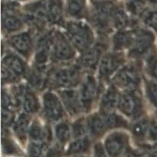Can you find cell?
I'll return each mask as SVG.
<instances>
[{
	"instance_id": "obj_1",
	"label": "cell",
	"mask_w": 157,
	"mask_h": 157,
	"mask_svg": "<svg viewBox=\"0 0 157 157\" xmlns=\"http://www.w3.org/2000/svg\"><path fill=\"white\" fill-rule=\"evenodd\" d=\"M66 32L72 45L81 52L90 48L93 43V32L89 26L84 23H68L66 26Z\"/></svg>"
},
{
	"instance_id": "obj_2",
	"label": "cell",
	"mask_w": 157,
	"mask_h": 157,
	"mask_svg": "<svg viewBox=\"0 0 157 157\" xmlns=\"http://www.w3.org/2000/svg\"><path fill=\"white\" fill-rule=\"evenodd\" d=\"M81 72L78 67H64L51 71L48 75V85L53 87H71L79 83Z\"/></svg>"
},
{
	"instance_id": "obj_3",
	"label": "cell",
	"mask_w": 157,
	"mask_h": 157,
	"mask_svg": "<svg viewBox=\"0 0 157 157\" xmlns=\"http://www.w3.org/2000/svg\"><path fill=\"white\" fill-rule=\"evenodd\" d=\"M113 82L117 87L125 91H136L140 82V77L136 66L130 64L123 67L114 77Z\"/></svg>"
},
{
	"instance_id": "obj_4",
	"label": "cell",
	"mask_w": 157,
	"mask_h": 157,
	"mask_svg": "<svg viewBox=\"0 0 157 157\" xmlns=\"http://www.w3.org/2000/svg\"><path fill=\"white\" fill-rule=\"evenodd\" d=\"M117 107L126 116L135 119L143 112L142 101L136 91H125L120 95Z\"/></svg>"
},
{
	"instance_id": "obj_5",
	"label": "cell",
	"mask_w": 157,
	"mask_h": 157,
	"mask_svg": "<svg viewBox=\"0 0 157 157\" xmlns=\"http://www.w3.org/2000/svg\"><path fill=\"white\" fill-rule=\"evenodd\" d=\"M154 41V35L147 30H139L135 32L134 39L130 47L129 55L134 58H140L147 55L151 48Z\"/></svg>"
},
{
	"instance_id": "obj_6",
	"label": "cell",
	"mask_w": 157,
	"mask_h": 157,
	"mask_svg": "<svg viewBox=\"0 0 157 157\" xmlns=\"http://www.w3.org/2000/svg\"><path fill=\"white\" fill-rule=\"evenodd\" d=\"M75 50L65 36L60 32L54 33L52 49V58L54 61H67L75 57Z\"/></svg>"
},
{
	"instance_id": "obj_7",
	"label": "cell",
	"mask_w": 157,
	"mask_h": 157,
	"mask_svg": "<svg viewBox=\"0 0 157 157\" xmlns=\"http://www.w3.org/2000/svg\"><path fill=\"white\" fill-rule=\"evenodd\" d=\"M98 94V86L96 80L92 76L88 75L82 83L80 90V98L83 110L88 111L90 110Z\"/></svg>"
},
{
	"instance_id": "obj_8",
	"label": "cell",
	"mask_w": 157,
	"mask_h": 157,
	"mask_svg": "<svg viewBox=\"0 0 157 157\" xmlns=\"http://www.w3.org/2000/svg\"><path fill=\"white\" fill-rule=\"evenodd\" d=\"M124 61V57L121 54L110 53L105 55L99 64V78L103 80L109 79Z\"/></svg>"
},
{
	"instance_id": "obj_9",
	"label": "cell",
	"mask_w": 157,
	"mask_h": 157,
	"mask_svg": "<svg viewBox=\"0 0 157 157\" xmlns=\"http://www.w3.org/2000/svg\"><path fill=\"white\" fill-rule=\"evenodd\" d=\"M44 111L48 119L51 121H58L64 117V109L58 98L51 92H47L43 97Z\"/></svg>"
},
{
	"instance_id": "obj_10",
	"label": "cell",
	"mask_w": 157,
	"mask_h": 157,
	"mask_svg": "<svg viewBox=\"0 0 157 157\" xmlns=\"http://www.w3.org/2000/svg\"><path fill=\"white\" fill-rule=\"evenodd\" d=\"M15 99L18 104H21L26 113H36L39 110V102L35 94L28 87H20L16 90Z\"/></svg>"
},
{
	"instance_id": "obj_11",
	"label": "cell",
	"mask_w": 157,
	"mask_h": 157,
	"mask_svg": "<svg viewBox=\"0 0 157 157\" xmlns=\"http://www.w3.org/2000/svg\"><path fill=\"white\" fill-rule=\"evenodd\" d=\"M54 41V34L45 33L38 39L37 43V52L35 63L37 66L44 67L49 58Z\"/></svg>"
},
{
	"instance_id": "obj_12",
	"label": "cell",
	"mask_w": 157,
	"mask_h": 157,
	"mask_svg": "<svg viewBox=\"0 0 157 157\" xmlns=\"http://www.w3.org/2000/svg\"><path fill=\"white\" fill-rule=\"evenodd\" d=\"M60 96L63 104L70 115L75 116L79 114L83 110L80 94H78L76 90L71 89L64 90L60 92Z\"/></svg>"
},
{
	"instance_id": "obj_13",
	"label": "cell",
	"mask_w": 157,
	"mask_h": 157,
	"mask_svg": "<svg viewBox=\"0 0 157 157\" xmlns=\"http://www.w3.org/2000/svg\"><path fill=\"white\" fill-rule=\"evenodd\" d=\"M127 141V136L122 133H113L107 138L105 148L110 157H118L124 151Z\"/></svg>"
},
{
	"instance_id": "obj_14",
	"label": "cell",
	"mask_w": 157,
	"mask_h": 157,
	"mask_svg": "<svg viewBox=\"0 0 157 157\" xmlns=\"http://www.w3.org/2000/svg\"><path fill=\"white\" fill-rule=\"evenodd\" d=\"M10 45L23 56H29L32 50V38L28 32L13 35L9 40Z\"/></svg>"
},
{
	"instance_id": "obj_15",
	"label": "cell",
	"mask_w": 157,
	"mask_h": 157,
	"mask_svg": "<svg viewBox=\"0 0 157 157\" xmlns=\"http://www.w3.org/2000/svg\"><path fill=\"white\" fill-rule=\"evenodd\" d=\"M2 67L5 68L18 78L23 76L25 74L26 71L24 61L16 55L10 52L6 55L5 58H3Z\"/></svg>"
},
{
	"instance_id": "obj_16",
	"label": "cell",
	"mask_w": 157,
	"mask_h": 157,
	"mask_svg": "<svg viewBox=\"0 0 157 157\" xmlns=\"http://www.w3.org/2000/svg\"><path fill=\"white\" fill-rule=\"evenodd\" d=\"M103 52V47L101 44L90 47L83 52L80 58L81 66L87 69H94L98 65Z\"/></svg>"
},
{
	"instance_id": "obj_17",
	"label": "cell",
	"mask_w": 157,
	"mask_h": 157,
	"mask_svg": "<svg viewBox=\"0 0 157 157\" xmlns=\"http://www.w3.org/2000/svg\"><path fill=\"white\" fill-rule=\"evenodd\" d=\"M87 131L90 132L91 136L94 137H98L104 134L107 130H108L107 122L104 113L91 115L87 120Z\"/></svg>"
},
{
	"instance_id": "obj_18",
	"label": "cell",
	"mask_w": 157,
	"mask_h": 157,
	"mask_svg": "<svg viewBox=\"0 0 157 157\" xmlns=\"http://www.w3.org/2000/svg\"><path fill=\"white\" fill-rule=\"evenodd\" d=\"M120 94L113 87H110L103 96L101 102V113H111L115 107H117Z\"/></svg>"
},
{
	"instance_id": "obj_19",
	"label": "cell",
	"mask_w": 157,
	"mask_h": 157,
	"mask_svg": "<svg viewBox=\"0 0 157 157\" xmlns=\"http://www.w3.org/2000/svg\"><path fill=\"white\" fill-rule=\"evenodd\" d=\"M29 134L32 141L45 143L51 137V132L49 128L43 126L38 121L32 123L29 127Z\"/></svg>"
},
{
	"instance_id": "obj_20",
	"label": "cell",
	"mask_w": 157,
	"mask_h": 157,
	"mask_svg": "<svg viewBox=\"0 0 157 157\" xmlns=\"http://www.w3.org/2000/svg\"><path fill=\"white\" fill-rule=\"evenodd\" d=\"M134 39V33L127 31H121L113 36V45L115 50L127 48L132 46Z\"/></svg>"
},
{
	"instance_id": "obj_21",
	"label": "cell",
	"mask_w": 157,
	"mask_h": 157,
	"mask_svg": "<svg viewBox=\"0 0 157 157\" xmlns=\"http://www.w3.org/2000/svg\"><path fill=\"white\" fill-rule=\"evenodd\" d=\"M44 67L37 66L29 75L30 84L35 88H42L48 82V75L44 73Z\"/></svg>"
},
{
	"instance_id": "obj_22",
	"label": "cell",
	"mask_w": 157,
	"mask_h": 157,
	"mask_svg": "<svg viewBox=\"0 0 157 157\" xmlns=\"http://www.w3.org/2000/svg\"><path fill=\"white\" fill-rule=\"evenodd\" d=\"M30 118L25 113H22L18 117L14 125V130L20 139L25 138L26 133L29 132V126Z\"/></svg>"
},
{
	"instance_id": "obj_23",
	"label": "cell",
	"mask_w": 157,
	"mask_h": 157,
	"mask_svg": "<svg viewBox=\"0 0 157 157\" xmlns=\"http://www.w3.org/2000/svg\"><path fill=\"white\" fill-rule=\"evenodd\" d=\"M22 27L21 20L14 15H6L2 18V28L6 32H16Z\"/></svg>"
},
{
	"instance_id": "obj_24",
	"label": "cell",
	"mask_w": 157,
	"mask_h": 157,
	"mask_svg": "<svg viewBox=\"0 0 157 157\" xmlns=\"http://www.w3.org/2000/svg\"><path fill=\"white\" fill-rule=\"evenodd\" d=\"M90 147V141L86 136L78 138L71 144L69 146L67 153L68 154H76L85 152Z\"/></svg>"
},
{
	"instance_id": "obj_25",
	"label": "cell",
	"mask_w": 157,
	"mask_h": 157,
	"mask_svg": "<svg viewBox=\"0 0 157 157\" xmlns=\"http://www.w3.org/2000/svg\"><path fill=\"white\" fill-rule=\"evenodd\" d=\"M55 135L61 144H65L70 140L71 131L67 122H61L55 127Z\"/></svg>"
},
{
	"instance_id": "obj_26",
	"label": "cell",
	"mask_w": 157,
	"mask_h": 157,
	"mask_svg": "<svg viewBox=\"0 0 157 157\" xmlns=\"http://www.w3.org/2000/svg\"><path fill=\"white\" fill-rule=\"evenodd\" d=\"M104 114L109 130L110 129L117 128V127H127L126 121L123 117H120L119 115H117L115 113H104Z\"/></svg>"
},
{
	"instance_id": "obj_27",
	"label": "cell",
	"mask_w": 157,
	"mask_h": 157,
	"mask_svg": "<svg viewBox=\"0 0 157 157\" xmlns=\"http://www.w3.org/2000/svg\"><path fill=\"white\" fill-rule=\"evenodd\" d=\"M149 124L150 123H148L146 119H142L135 123L132 127V132L133 135L140 139L144 137L148 133Z\"/></svg>"
},
{
	"instance_id": "obj_28",
	"label": "cell",
	"mask_w": 157,
	"mask_h": 157,
	"mask_svg": "<svg viewBox=\"0 0 157 157\" xmlns=\"http://www.w3.org/2000/svg\"><path fill=\"white\" fill-rule=\"evenodd\" d=\"M47 17L52 24H58L61 19V9L58 3H53L48 8Z\"/></svg>"
},
{
	"instance_id": "obj_29",
	"label": "cell",
	"mask_w": 157,
	"mask_h": 157,
	"mask_svg": "<svg viewBox=\"0 0 157 157\" xmlns=\"http://www.w3.org/2000/svg\"><path fill=\"white\" fill-rule=\"evenodd\" d=\"M146 89H147V95L150 102L157 107V82L154 81H147L146 84Z\"/></svg>"
},
{
	"instance_id": "obj_30",
	"label": "cell",
	"mask_w": 157,
	"mask_h": 157,
	"mask_svg": "<svg viewBox=\"0 0 157 157\" xmlns=\"http://www.w3.org/2000/svg\"><path fill=\"white\" fill-rule=\"evenodd\" d=\"M87 131V122H85L83 119L78 120L73 124L72 134H73V136L75 139L84 137Z\"/></svg>"
},
{
	"instance_id": "obj_31",
	"label": "cell",
	"mask_w": 157,
	"mask_h": 157,
	"mask_svg": "<svg viewBox=\"0 0 157 157\" xmlns=\"http://www.w3.org/2000/svg\"><path fill=\"white\" fill-rule=\"evenodd\" d=\"M45 150V143L32 141L29 147V157H41Z\"/></svg>"
},
{
	"instance_id": "obj_32",
	"label": "cell",
	"mask_w": 157,
	"mask_h": 157,
	"mask_svg": "<svg viewBox=\"0 0 157 157\" xmlns=\"http://www.w3.org/2000/svg\"><path fill=\"white\" fill-rule=\"evenodd\" d=\"M147 71L149 74L157 80V55H151L147 61Z\"/></svg>"
},
{
	"instance_id": "obj_33",
	"label": "cell",
	"mask_w": 157,
	"mask_h": 157,
	"mask_svg": "<svg viewBox=\"0 0 157 157\" xmlns=\"http://www.w3.org/2000/svg\"><path fill=\"white\" fill-rule=\"evenodd\" d=\"M113 23H114L115 27L119 29H122L127 27L128 25V20L124 14L117 13L115 15V18H113Z\"/></svg>"
},
{
	"instance_id": "obj_34",
	"label": "cell",
	"mask_w": 157,
	"mask_h": 157,
	"mask_svg": "<svg viewBox=\"0 0 157 157\" xmlns=\"http://www.w3.org/2000/svg\"><path fill=\"white\" fill-rule=\"evenodd\" d=\"M148 136L152 140L157 141V121H152L149 124Z\"/></svg>"
},
{
	"instance_id": "obj_35",
	"label": "cell",
	"mask_w": 157,
	"mask_h": 157,
	"mask_svg": "<svg viewBox=\"0 0 157 157\" xmlns=\"http://www.w3.org/2000/svg\"><path fill=\"white\" fill-rule=\"evenodd\" d=\"M2 146L3 148L6 149V152H7V153H13V152H15L16 150V148H15V146L8 139H6V140H3Z\"/></svg>"
},
{
	"instance_id": "obj_36",
	"label": "cell",
	"mask_w": 157,
	"mask_h": 157,
	"mask_svg": "<svg viewBox=\"0 0 157 157\" xmlns=\"http://www.w3.org/2000/svg\"><path fill=\"white\" fill-rule=\"evenodd\" d=\"M95 157H107L105 155L104 148L101 144H97L94 149Z\"/></svg>"
}]
</instances>
